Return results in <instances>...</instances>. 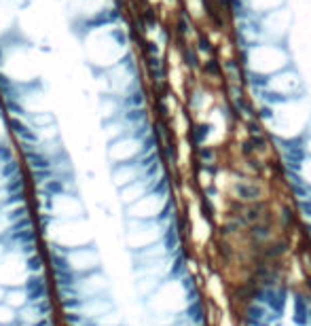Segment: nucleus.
Returning a JSON list of instances; mask_svg holds the SVG:
<instances>
[{
    "instance_id": "obj_19",
    "label": "nucleus",
    "mask_w": 311,
    "mask_h": 326,
    "mask_svg": "<svg viewBox=\"0 0 311 326\" xmlns=\"http://www.w3.org/2000/svg\"><path fill=\"white\" fill-rule=\"evenodd\" d=\"M309 324H311V307H309Z\"/></svg>"
},
{
    "instance_id": "obj_1",
    "label": "nucleus",
    "mask_w": 311,
    "mask_h": 326,
    "mask_svg": "<svg viewBox=\"0 0 311 326\" xmlns=\"http://www.w3.org/2000/svg\"><path fill=\"white\" fill-rule=\"evenodd\" d=\"M239 66L250 78H263L292 66V53L286 42H248L239 51Z\"/></svg>"
},
{
    "instance_id": "obj_16",
    "label": "nucleus",
    "mask_w": 311,
    "mask_h": 326,
    "mask_svg": "<svg viewBox=\"0 0 311 326\" xmlns=\"http://www.w3.org/2000/svg\"><path fill=\"white\" fill-rule=\"evenodd\" d=\"M25 262H28V271H30V274H40V271H42V258L36 254V252L28 254Z\"/></svg>"
},
{
    "instance_id": "obj_13",
    "label": "nucleus",
    "mask_w": 311,
    "mask_h": 326,
    "mask_svg": "<svg viewBox=\"0 0 311 326\" xmlns=\"http://www.w3.org/2000/svg\"><path fill=\"white\" fill-rule=\"evenodd\" d=\"M184 320L189 322L191 326H201V322H203V307H201L199 301H193L189 305V310H186V314H184Z\"/></svg>"
},
{
    "instance_id": "obj_2",
    "label": "nucleus",
    "mask_w": 311,
    "mask_h": 326,
    "mask_svg": "<svg viewBox=\"0 0 311 326\" xmlns=\"http://www.w3.org/2000/svg\"><path fill=\"white\" fill-rule=\"evenodd\" d=\"M292 26V13L288 4L259 17H237V32L242 44L248 42H286Z\"/></svg>"
},
{
    "instance_id": "obj_3",
    "label": "nucleus",
    "mask_w": 311,
    "mask_h": 326,
    "mask_svg": "<svg viewBox=\"0 0 311 326\" xmlns=\"http://www.w3.org/2000/svg\"><path fill=\"white\" fill-rule=\"evenodd\" d=\"M85 51L89 53L91 64H95L100 70H106L121 62L125 56H129V40L125 36V30L112 24L89 32L85 38Z\"/></svg>"
},
{
    "instance_id": "obj_17",
    "label": "nucleus",
    "mask_w": 311,
    "mask_h": 326,
    "mask_svg": "<svg viewBox=\"0 0 311 326\" xmlns=\"http://www.w3.org/2000/svg\"><path fill=\"white\" fill-rule=\"evenodd\" d=\"M303 150L307 155H311V130L307 132V138H303Z\"/></svg>"
},
{
    "instance_id": "obj_8",
    "label": "nucleus",
    "mask_w": 311,
    "mask_h": 326,
    "mask_svg": "<svg viewBox=\"0 0 311 326\" xmlns=\"http://www.w3.org/2000/svg\"><path fill=\"white\" fill-rule=\"evenodd\" d=\"M112 310V301L108 296H104V294H95V296H85L81 305H78V314L83 316V318H100V316H104L106 312H110Z\"/></svg>"
},
{
    "instance_id": "obj_11",
    "label": "nucleus",
    "mask_w": 311,
    "mask_h": 326,
    "mask_svg": "<svg viewBox=\"0 0 311 326\" xmlns=\"http://www.w3.org/2000/svg\"><path fill=\"white\" fill-rule=\"evenodd\" d=\"M292 320L299 326L309 324V305L305 301V296H301V294L295 296V316H292Z\"/></svg>"
},
{
    "instance_id": "obj_6",
    "label": "nucleus",
    "mask_w": 311,
    "mask_h": 326,
    "mask_svg": "<svg viewBox=\"0 0 311 326\" xmlns=\"http://www.w3.org/2000/svg\"><path fill=\"white\" fill-rule=\"evenodd\" d=\"M108 288V280L106 276H102L100 271H87V274L78 276L76 282V292L78 296H95V294H104V290Z\"/></svg>"
},
{
    "instance_id": "obj_9",
    "label": "nucleus",
    "mask_w": 311,
    "mask_h": 326,
    "mask_svg": "<svg viewBox=\"0 0 311 326\" xmlns=\"http://www.w3.org/2000/svg\"><path fill=\"white\" fill-rule=\"evenodd\" d=\"M23 290L28 294V303H38L42 298H47V284H44L40 274H30V278H25Z\"/></svg>"
},
{
    "instance_id": "obj_18",
    "label": "nucleus",
    "mask_w": 311,
    "mask_h": 326,
    "mask_svg": "<svg viewBox=\"0 0 311 326\" xmlns=\"http://www.w3.org/2000/svg\"><path fill=\"white\" fill-rule=\"evenodd\" d=\"M2 296H4V288L0 286V301H2Z\"/></svg>"
},
{
    "instance_id": "obj_15",
    "label": "nucleus",
    "mask_w": 311,
    "mask_h": 326,
    "mask_svg": "<svg viewBox=\"0 0 311 326\" xmlns=\"http://www.w3.org/2000/svg\"><path fill=\"white\" fill-rule=\"evenodd\" d=\"M15 320H17V316H15V310H13V307L0 305V324H2V326H11Z\"/></svg>"
},
{
    "instance_id": "obj_7",
    "label": "nucleus",
    "mask_w": 311,
    "mask_h": 326,
    "mask_svg": "<svg viewBox=\"0 0 311 326\" xmlns=\"http://www.w3.org/2000/svg\"><path fill=\"white\" fill-rule=\"evenodd\" d=\"M66 258L70 262V269H74L76 274L97 269V252L93 248H70Z\"/></svg>"
},
{
    "instance_id": "obj_12",
    "label": "nucleus",
    "mask_w": 311,
    "mask_h": 326,
    "mask_svg": "<svg viewBox=\"0 0 311 326\" xmlns=\"http://www.w3.org/2000/svg\"><path fill=\"white\" fill-rule=\"evenodd\" d=\"M235 195L239 199H244V202H254V199H259L261 195V188L259 186H254L250 182H239L235 186Z\"/></svg>"
},
{
    "instance_id": "obj_5",
    "label": "nucleus",
    "mask_w": 311,
    "mask_h": 326,
    "mask_svg": "<svg viewBox=\"0 0 311 326\" xmlns=\"http://www.w3.org/2000/svg\"><path fill=\"white\" fill-rule=\"evenodd\" d=\"M167 193H155L150 191L144 197H140L138 202H133L127 206V216L129 218L146 220V218H157V214L163 210V206L167 204Z\"/></svg>"
},
{
    "instance_id": "obj_14",
    "label": "nucleus",
    "mask_w": 311,
    "mask_h": 326,
    "mask_svg": "<svg viewBox=\"0 0 311 326\" xmlns=\"http://www.w3.org/2000/svg\"><path fill=\"white\" fill-rule=\"evenodd\" d=\"M95 324L97 326H119L121 324V318L110 310V312H106L104 316H100V318H95Z\"/></svg>"
},
{
    "instance_id": "obj_4",
    "label": "nucleus",
    "mask_w": 311,
    "mask_h": 326,
    "mask_svg": "<svg viewBox=\"0 0 311 326\" xmlns=\"http://www.w3.org/2000/svg\"><path fill=\"white\" fill-rule=\"evenodd\" d=\"M252 89L259 96H263L265 104H275V102H284V100H297V98H305L307 89H305V80L303 74L295 68V64L284 68L275 74L263 76V78H250Z\"/></svg>"
},
{
    "instance_id": "obj_10",
    "label": "nucleus",
    "mask_w": 311,
    "mask_h": 326,
    "mask_svg": "<svg viewBox=\"0 0 311 326\" xmlns=\"http://www.w3.org/2000/svg\"><path fill=\"white\" fill-rule=\"evenodd\" d=\"M2 303L8 305V307H13V310H21L23 305H28V294H25L23 286L21 288H8V290H4Z\"/></svg>"
}]
</instances>
